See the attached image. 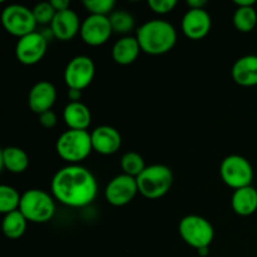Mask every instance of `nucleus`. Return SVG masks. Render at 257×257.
<instances>
[{
    "mask_svg": "<svg viewBox=\"0 0 257 257\" xmlns=\"http://www.w3.org/2000/svg\"><path fill=\"white\" fill-rule=\"evenodd\" d=\"M68 98H69V102H80L82 92L77 89H68Z\"/></svg>",
    "mask_w": 257,
    "mask_h": 257,
    "instance_id": "nucleus-33",
    "label": "nucleus"
},
{
    "mask_svg": "<svg viewBox=\"0 0 257 257\" xmlns=\"http://www.w3.org/2000/svg\"><path fill=\"white\" fill-rule=\"evenodd\" d=\"M19 211L28 222L45 223L54 217L55 200L47 191L30 188L22 193Z\"/></svg>",
    "mask_w": 257,
    "mask_h": 257,
    "instance_id": "nucleus-3",
    "label": "nucleus"
},
{
    "mask_svg": "<svg viewBox=\"0 0 257 257\" xmlns=\"http://www.w3.org/2000/svg\"><path fill=\"white\" fill-rule=\"evenodd\" d=\"M2 24L4 29L18 39L37 32V20L33 10L20 4L8 5L2 12Z\"/></svg>",
    "mask_w": 257,
    "mask_h": 257,
    "instance_id": "nucleus-8",
    "label": "nucleus"
},
{
    "mask_svg": "<svg viewBox=\"0 0 257 257\" xmlns=\"http://www.w3.org/2000/svg\"><path fill=\"white\" fill-rule=\"evenodd\" d=\"M146 167L147 166H146L143 157L135 151L124 153L120 158V168H122L123 173L131 176V177L137 178L145 171Z\"/></svg>",
    "mask_w": 257,
    "mask_h": 257,
    "instance_id": "nucleus-26",
    "label": "nucleus"
},
{
    "mask_svg": "<svg viewBox=\"0 0 257 257\" xmlns=\"http://www.w3.org/2000/svg\"><path fill=\"white\" fill-rule=\"evenodd\" d=\"M138 192L148 200H158L167 195L173 185V172L165 165L147 166L137 178Z\"/></svg>",
    "mask_w": 257,
    "mask_h": 257,
    "instance_id": "nucleus-5",
    "label": "nucleus"
},
{
    "mask_svg": "<svg viewBox=\"0 0 257 257\" xmlns=\"http://www.w3.org/2000/svg\"><path fill=\"white\" fill-rule=\"evenodd\" d=\"M63 119L68 130L88 131L92 123V113L83 102H69L63 110Z\"/></svg>",
    "mask_w": 257,
    "mask_h": 257,
    "instance_id": "nucleus-18",
    "label": "nucleus"
},
{
    "mask_svg": "<svg viewBox=\"0 0 257 257\" xmlns=\"http://www.w3.org/2000/svg\"><path fill=\"white\" fill-rule=\"evenodd\" d=\"M212 27V19L206 9H188L181 22L185 37L191 40H201L207 37Z\"/></svg>",
    "mask_w": 257,
    "mask_h": 257,
    "instance_id": "nucleus-13",
    "label": "nucleus"
},
{
    "mask_svg": "<svg viewBox=\"0 0 257 257\" xmlns=\"http://www.w3.org/2000/svg\"><path fill=\"white\" fill-rule=\"evenodd\" d=\"M50 4L57 13L70 9V3L68 0H50Z\"/></svg>",
    "mask_w": 257,
    "mask_h": 257,
    "instance_id": "nucleus-31",
    "label": "nucleus"
},
{
    "mask_svg": "<svg viewBox=\"0 0 257 257\" xmlns=\"http://www.w3.org/2000/svg\"><path fill=\"white\" fill-rule=\"evenodd\" d=\"M198 255H200L201 257H206L208 255V247H205V248H201V250L197 251Z\"/></svg>",
    "mask_w": 257,
    "mask_h": 257,
    "instance_id": "nucleus-35",
    "label": "nucleus"
},
{
    "mask_svg": "<svg viewBox=\"0 0 257 257\" xmlns=\"http://www.w3.org/2000/svg\"><path fill=\"white\" fill-rule=\"evenodd\" d=\"M142 52L136 35H125L118 39L112 48V58L117 64L131 65L138 59Z\"/></svg>",
    "mask_w": 257,
    "mask_h": 257,
    "instance_id": "nucleus-19",
    "label": "nucleus"
},
{
    "mask_svg": "<svg viewBox=\"0 0 257 257\" xmlns=\"http://www.w3.org/2000/svg\"><path fill=\"white\" fill-rule=\"evenodd\" d=\"M83 7L87 9L89 15H102L109 17L115 8L114 0H85Z\"/></svg>",
    "mask_w": 257,
    "mask_h": 257,
    "instance_id": "nucleus-27",
    "label": "nucleus"
},
{
    "mask_svg": "<svg viewBox=\"0 0 257 257\" xmlns=\"http://www.w3.org/2000/svg\"><path fill=\"white\" fill-rule=\"evenodd\" d=\"M95 75V65L92 58L77 55L68 62L64 69V82L68 89L84 90L90 85Z\"/></svg>",
    "mask_w": 257,
    "mask_h": 257,
    "instance_id": "nucleus-9",
    "label": "nucleus"
},
{
    "mask_svg": "<svg viewBox=\"0 0 257 257\" xmlns=\"http://www.w3.org/2000/svg\"><path fill=\"white\" fill-rule=\"evenodd\" d=\"M55 151L68 165H79L93 152L90 133L88 131H65L58 137Z\"/></svg>",
    "mask_w": 257,
    "mask_h": 257,
    "instance_id": "nucleus-4",
    "label": "nucleus"
},
{
    "mask_svg": "<svg viewBox=\"0 0 257 257\" xmlns=\"http://www.w3.org/2000/svg\"><path fill=\"white\" fill-rule=\"evenodd\" d=\"M33 14H34L35 20H37V24L40 25H50L52 24L53 19H54L57 12L54 10V8L52 7L50 2H43L39 4L35 5L33 8Z\"/></svg>",
    "mask_w": 257,
    "mask_h": 257,
    "instance_id": "nucleus-28",
    "label": "nucleus"
},
{
    "mask_svg": "<svg viewBox=\"0 0 257 257\" xmlns=\"http://www.w3.org/2000/svg\"><path fill=\"white\" fill-rule=\"evenodd\" d=\"M137 193H140L137 180L124 173L113 177L104 188L105 201L114 207H123L131 203Z\"/></svg>",
    "mask_w": 257,
    "mask_h": 257,
    "instance_id": "nucleus-11",
    "label": "nucleus"
},
{
    "mask_svg": "<svg viewBox=\"0 0 257 257\" xmlns=\"http://www.w3.org/2000/svg\"><path fill=\"white\" fill-rule=\"evenodd\" d=\"M147 5L156 14L166 15L173 12V9L177 7V2L176 0H148Z\"/></svg>",
    "mask_w": 257,
    "mask_h": 257,
    "instance_id": "nucleus-29",
    "label": "nucleus"
},
{
    "mask_svg": "<svg viewBox=\"0 0 257 257\" xmlns=\"http://www.w3.org/2000/svg\"><path fill=\"white\" fill-rule=\"evenodd\" d=\"M231 77L241 87L257 85V55L250 54L238 58L232 65Z\"/></svg>",
    "mask_w": 257,
    "mask_h": 257,
    "instance_id": "nucleus-17",
    "label": "nucleus"
},
{
    "mask_svg": "<svg viewBox=\"0 0 257 257\" xmlns=\"http://www.w3.org/2000/svg\"><path fill=\"white\" fill-rule=\"evenodd\" d=\"M48 38L44 33L34 32L18 39L15 57L23 65H35L44 58L48 48Z\"/></svg>",
    "mask_w": 257,
    "mask_h": 257,
    "instance_id": "nucleus-10",
    "label": "nucleus"
},
{
    "mask_svg": "<svg viewBox=\"0 0 257 257\" xmlns=\"http://www.w3.org/2000/svg\"><path fill=\"white\" fill-rule=\"evenodd\" d=\"M22 195L14 187L8 185L0 186V212L3 215L19 210Z\"/></svg>",
    "mask_w": 257,
    "mask_h": 257,
    "instance_id": "nucleus-25",
    "label": "nucleus"
},
{
    "mask_svg": "<svg viewBox=\"0 0 257 257\" xmlns=\"http://www.w3.org/2000/svg\"><path fill=\"white\" fill-rule=\"evenodd\" d=\"M109 22L113 33H117L123 37L130 34L136 27L135 17L127 10H114L109 15Z\"/></svg>",
    "mask_w": 257,
    "mask_h": 257,
    "instance_id": "nucleus-24",
    "label": "nucleus"
},
{
    "mask_svg": "<svg viewBox=\"0 0 257 257\" xmlns=\"http://www.w3.org/2000/svg\"><path fill=\"white\" fill-rule=\"evenodd\" d=\"M3 232L9 240H18L27 231L28 220L19 210L4 215L3 217Z\"/></svg>",
    "mask_w": 257,
    "mask_h": 257,
    "instance_id": "nucleus-22",
    "label": "nucleus"
},
{
    "mask_svg": "<svg viewBox=\"0 0 257 257\" xmlns=\"http://www.w3.org/2000/svg\"><path fill=\"white\" fill-rule=\"evenodd\" d=\"M186 4H187L188 9H205L207 2L206 0H187Z\"/></svg>",
    "mask_w": 257,
    "mask_h": 257,
    "instance_id": "nucleus-32",
    "label": "nucleus"
},
{
    "mask_svg": "<svg viewBox=\"0 0 257 257\" xmlns=\"http://www.w3.org/2000/svg\"><path fill=\"white\" fill-rule=\"evenodd\" d=\"M29 156L27 155L24 150L15 146L3 148L0 152V165L3 170H7L8 172L19 175L25 172L29 167Z\"/></svg>",
    "mask_w": 257,
    "mask_h": 257,
    "instance_id": "nucleus-21",
    "label": "nucleus"
},
{
    "mask_svg": "<svg viewBox=\"0 0 257 257\" xmlns=\"http://www.w3.org/2000/svg\"><path fill=\"white\" fill-rule=\"evenodd\" d=\"M79 17L72 9L59 12L55 14L52 24L49 25L50 34L60 42H69L80 32Z\"/></svg>",
    "mask_w": 257,
    "mask_h": 257,
    "instance_id": "nucleus-14",
    "label": "nucleus"
},
{
    "mask_svg": "<svg viewBox=\"0 0 257 257\" xmlns=\"http://www.w3.org/2000/svg\"><path fill=\"white\" fill-rule=\"evenodd\" d=\"M255 0H235V5L237 8H245V7H255Z\"/></svg>",
    "mask_w": 257,
    "mask_h": 257,
    "instance_id": "nucleus-34",
    "label": "nucleus"
},
{
    "mask_svg": "<svg viewBox=\"0 0 257 257\" xmlns=\"http://www.w3.org/2000/svg\"><path fill=\"white\" fill-rule=\"evenodd\" d=\"M220 176L225 185L235 191L251 186L253 180V168L250 161L245 157L231 155L221 162Z\"/></svg>",
    "mask_w": 257,
    "mask_h": 257,
    "instance_id": "nucleus-7",
    "label": "nucleus"
},
{
    "mask_svg": "<svg viewBox=\"0 0 257 257\" xmlns=\"http://www.w3.org/2000/svg\"><path fill=\"white\" fill-rule=\"evenodd\" d=\"M92 147L94 152L102 156L114 155L122 146V136L110 125H99L90 132Z\"/></svg>",
    "mask_w": 257,
    "mask_h": 257,
    "instance_id": "nucleus-15",
    "label": "nucleus"
},
{
    "mask_svg": "<svg viewBox=\"0 0 257 257\" xmlns=\"http://www.w3.org/2000/svg\"><path fill=\"white\" fill-rule=\"evenodd\" d=\"M178 232L181 238L196 250L210 247L215 237V230L207 218L200 215H187L180 221Z\"/></svg>",
    "mask_w": 257,
    "mask_h": 257,
    "instance_id": "nucleus-6",
    "label": "nucleus"
},
{
    "mask_svg": "<svg viewBox=\"0 0 257 257\" xmlns=\"http://www.w3.org/2000/svg\"><path fill=\"white\" fill-rule=\"evenodd\" d=\"M55 100H57V89L48 80H40L35 83L28 95L29 109L38 115L47 110H52Z\"/></svg>",
    "mask_w": 257,
    "mask_h": 257,
    "instance_id": "nucleus-16",
    "label": "nucleus"
},
{
    "mask_svg": "<svg viewBox=\"0 0 257 257\" xmlns=\"http://www.w3.org/2000/svg\"><path fill=\"white\" fill-rule=\"evenodd\" d=\"M38 120H39V124L42 127L47 128V130H52L58 123L57 114L53 110H47V112L39 114L38 115Z\"/></svg>",
    "mask_w": 257,
    "mask_h": 257,
    "instance_id": "nucleus-30",
    "label": "nucleus"
},
{
    "mask_svg": "<svg viewBox=\"0 0 257 257\" xmlns=\"http://www.w3.org/2000/svg\"><path fill=\"white\" fill-rule=\"evenodd\" d=\"M50 190L55 201L72 208L90 205L98 193L94 175L80 165H68L54 173Z\"/></svg>",
    "mask_w": 257,
    "mask_h": 257,
    "instance_id": "nucleus-1",
    "label": "nucleus"
},
{
    "mask_svg": "<svg viewBox=\"0 0 257 257\" xmlns=\"http://www.w3.org/2000/svg\"><path fill=\"white\" fill-rule=\"evenodd\" d=\"M136 38L141 50L148 55H163L171 52L177 42V32L167 20L153 19L137 28Z\"/></svg>",
    "mask_w": 257,
    "mask_h": 257,
    "instance_id": "nucleus-2",
    "label": "nucleus"
},
{
    "mask_svg": "<svg viewBox=\"0 0 257 257\" xmlns=\"http://www.w3.org/2000/svg\"><path fill=\"white\" fill-rule=\"evenodd\" d=\"M233 212L242 217L253 215L257 211V190L252 185L233 191L231 196Z\"/></svg>",
    "mask_w": 257,
    "mask_h": 257,
    "instance_id": "nucleus-20",
    "label": "nucleus"
},
{
    "mask_svg": "<svg viewBox=\"0 0 257 257\" xmlns=\"http://www.w3.org/2000/svg\"><path fill=\"white\" fill-rule=\"evenodd\" d=\"M112 34L109 17L88 15L80 25V38L89 47H100L105 44Z\"/></svg>",
    "mask_w": 257,
    "mask_h": 257,
    "instance_id": "nucleus-12",
    "label": "nucleus"
},
{
    "mask_svg": "<svg viewBox=\"0 0 257 257\" xmlns=\"http://www.w3.org/2000/svg\"><path fill=\"white\" fill-rule=\"evenodd\" d=\"M257 24V13L255 7L236 8L233 13V25L240 33H250Z\"/></svg>",
    "mask_w": 257,
    "mask_h": 257,
    "instance_id": "nucleus-23",
    "label": "nucleus"
}]
</instances>
